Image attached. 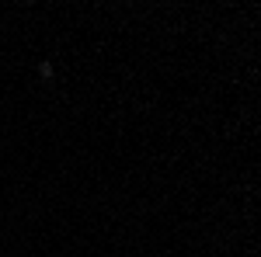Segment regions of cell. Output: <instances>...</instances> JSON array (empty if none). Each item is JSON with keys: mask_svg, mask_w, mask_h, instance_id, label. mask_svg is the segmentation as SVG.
Wrapping results in <instances>:
<instances>
[{"mask_svg": "<svg viewBox=\"0 0 261 257\" xmlns=\"http://www.w3.org/2000/svg\"><path fill=\"white\" fill-rule=\"evenodd\" d=\"M39 73L42 77H53V63H39Z\"/></svg>", "mask_w": 261, "mask_h": 257, "instance_id": "1", "label": "cell"}]
</instances>
